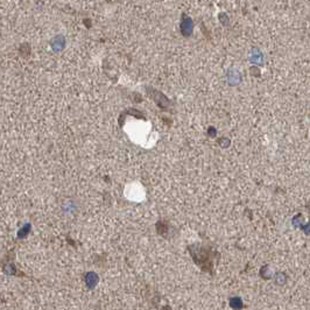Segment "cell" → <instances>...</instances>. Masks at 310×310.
<instances>
[{"instance_id":"obj_1","label":"cell","mask_w":310,"mask_h":310,"mask_svg":"<svg viewBox=\"0 0 310 310\" xmlns=\"http://www.w3.org/2000/svg\"><path fill=\"white\" fill-rule=\"evenodd\" d=\"M85 284L89 288H95L96 285L98 284V275L93 272H89L85 275Z\"/></svg>"},{"instance_id":"obj_2","label":"cell","mask_w":310,"mask_h":310,"mask_svg":"<svg viewBox=\"0 0 310 310\" xmlns=\"http://www.w3.org/2000/svg\"><path fill=\"white\" fill-rule=\"evenodd\" d=\"M29 231H30V225L29 224H26L25 226H23V228L20 230V231L18 232V237L19 238H25V237H27V235H28L29 233Z\"/></svg>"}]
</instances>
